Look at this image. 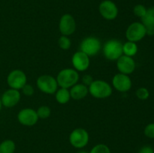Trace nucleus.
Here are the masks:
<instances>
[{"mask_svg":"<svg viewBox=\"0 0 154 153\" xmlns=\"http://www.w3.org/2000/svg\"><path fill=\"white\" fill-rule=\"evenodd\" d=\"M138 52V46L135 42L129 41L126 42L123 44V53L127 56L132 57L135 56Z\"/></svg>","mask_w":154,"mask_h":153,"instance_id":"nucleus-19","label":"nucleus"},{"mask_svg":"<svg viewBox=\"0 0 154 153\" xmlns=\"http://www.w3.org/2000/svg\"><path fill=\"white\" fill-rule=\"evenodd\" d=\"M37 87L45 94H52L57 91L58 83L56 78L51 75L45 74L39 76L36 81Z\"/></svg>","mask_w":154,"mask_h":153,"instance_id":"nucleus-4","label":"nucleus"},{"mask_svg":"<svg viewBox=\"0 0 154 153\" xmlns=\"http://www.w3.org/2000/svg\"><path fill=\"white\" fill-rule=\"evenodd\" d=\"M16 145L11 140H5L0 143V153H14Z\"/></svg>","mask_w":154,"mask_h":153,"instance_id":"nucleus-20","label":"nucleus"},{"mask_svg":"<svg viewBox=\"0 0 154 153\" xmlns=\"http://www.w3.org/2000/svg\"><path fill=\"white\" fill-rule=\"evenodd\" d=\"M89 92L96 98H106L112 94V87L106 81L96 80L89 86Z\"/></svg>","mask_w":154,"mask_h":153,"instance_id":"nucleus-2","label":"nucleus"},{"mask_svg":"<svg viewBox=\"0 0 154 153\" xmlns=\"http://www.w3.org/2000/svg\"><path fill=\"white\" fill-rule=\"evenodd\" d=\"M0 62H1V61H0Z\"/></svg>","mask_w":154,"mask_h":153,"instance_id":"nucleus-32","label":"nucleus"},{"mask_svg":"<svg viewBox=\"0 0 154 153\" xmlns=\"http://www.w3.org/2000/svg\"><path fill=\"white\" fill-rule=\"evenodd\" d=\"M103 54L107 59L117 61L123 55V44L115 39L108 40L103 46Z\"/></svg>","mask_w":154,"mask_h":153,"instance_id":"nucleus-3","label":"nucleus"},{"mask_svg":"<svg viewBox=\"0 0 154 153\" xmlns=\"http://www.w3.org/2000/svg\"><path fill=\"white\" fill-rule=\"evenodd\" d=\"M72 62L77 71H84L90 67V56L82 51H78L72 56Z\"/></svg>","mask_w":154,"mask_h":153,"instance_id":"nucleus-15","label":"nucleus"},{"mask_svg":"<svg viewBox=\"0 0 154 153\" xmlns=\"http://www.w3.org/2000/svg\"><path fill=\"white\" fill-rule=\"evenodd\" d=\"M59 28L63 35L69 36L76 30V22L73 16L69 14L63 15L60 18Z\"/></svg>","mask_w":154,"mask_h":153,"instance_id":"nucleus-11","label":"nucleus"},{"mask_svg":"<svg viewBox=\"0 0 154 153\" xmlns=\"http://www.w3.org/2000/svg\"><path fill=\"white\" fill-rule=\"evenodd\" d=\"M23 93L24 95L26 96H32L35 92V89L33 86L30 84H26L22 88Z\"/></svg>","mask_w":154,"mask_h":153,"instance_id":"nucleus-27","label":"nucleus"},{"mask_svg":"<svg viewBox=\"0 0 154 153\" xmlns=\"http://www.w3.org/2000/svg\"><path fill=\"white\" fill-rule=\"evenodd\" d=\"M20 98L21 96L19 90L10 88L6 90L2 95V104L7 108L14 107L19 103Z\"/></svg>","mask_w":154,"mask_h":153,"instance_id":"nucleus-14","label":"nucleus"},{"mask_svg":"<svg viewBox=\"0 0 154 153\" xmlns=\"http://www.w3.org/2000/svg\"><path fill=\"white\" fill-rule=\"evenodd\" d=\"M146 12H147V8L143 4H137L133 8L134 14L136 16H138V17L142 18L145 15Z\"/></svg>","mask_w":154,"mask_h":153,"instance_id":"nucleus-25","label":"nucleus"},{"mask_svg":"<svg viewBox=\"0 0 154 153\" xmlns=\"http://www.w3.org/2000/svg\"><path fill=\"white\" fill-rule=\"evenodd\" d=\"M144 133L147 137L150 139H154V122L150 123L146 126Z\"/></svg>","mask_w":154,"mask_h":153,"instance_id":"nucleus-26","label":"nucleus"},{"mask_svg":"<svg viewBox=\"0 0 154 153\" xmlns=\"http://www.w3.org/2000/svg\"><path fill=\"white\" fill-rule=\"evenodd\" d=\"M93 80H93V76L90 74H85L82 78L83 84H84V85L87 86H89L93 82Z\"/></svg>","mask_w":154,"mask_h":153,"instance_id":"nucleus-28","label":"nucleus"},{"mask_svg":"<svg viewBox=\"0 0 154 153\" xmlns=\"http://www.w3.org/2000/svg\"><path fill=\"white\" fill-rule=\"evenodd\" d=\"M138 153H154V150L150 146H144L141 148Z\"/></svg>","mask_w":154,"mask_h":153,"instance_id":"nucleus-29","label":"nucleus"},{"mask_svg":"<svg viewBox=\"0 0 154 153\" xmlns=\"http://www.w3.org/2000/svg\"><path fill=\"white\" fill-rule=\"evenodd\" d=\"M18 122L21 124L27 127H31L35 125L39 119L38 117L37 112L31 108H25L18 112Z\"/></svg>","mask_w":154,"mask_h":153,"instance_id":"nucleus-10","label":"nucleus"},{"mask_svg":"<svg viewBox=\"0 0 154 153\" xmlns=\"http://www.w3.org/2000/svg\"><path fill=\"white\" fill-rule=\"evenodd\" d=\"M90 140L89 133L84 128H76L69 135L71 145L76 148H82L88 144Z\"/></svg>","mask_w":154,"mask_h":153,"instance_id":"nucleus-6","label":"nucleus"},{"mask_svg":"<svg viewBox=\"0 0 154 153\" xmlns=\"http://www.w3.org/2000/svg\"><path fill=\"white\" fill-rule=\"evenodd\" d=\"M117 68L120 73L129 75L135 70L136 64L132 57L123 55L117 60Z\"/></svg>","mask_w":154,"mask_h":153,"instance_id":"nucleus-13","label":"nucleus"},{"mask_svg":"<svg viewBox=\"0 0 154 153\" xmlns=\"http://www.w3.org/2000/svg\"><path fill=\"white\" fill-rule=\"evenodd\" d=\"M136 96L138 99L140 100H147L150 96V92H149L148 89L144 87H141L138 88L136 91Z\"/></svg>","mask_w":154,"mask_h":153,"instance_id":"nucleus-24","label":"nucleus"},{"mask_svg":"<svg viewBox=\"0 0 154 153\" xmlns=\"http://www.w3.org/2000/svg\"><path fill=\"white\" fill-rule=\"evenodd\" d=\"M55 93L56 100L60 104H66L70 100L71 95L69 88H60Z\"/></svg>","mask_w":154,"mask_h":153,"instance_id":"nucleus-18","label":"nucleus"},{"mask_svg":"<svg viewBox=\"0 0 154 153\" xmlns=\"http://www.w3.org/2000/svg\"><path fill=\"white\" fill-rule=\"evenodd\" d=\"M89 153H111V150L108 146L101 143L93 147Z\"/></svg>","mask_w":154,"mask_h":153,"instance_id":"nucleus-23","label":"nucleus"},{"mask_svg":"<svg viewBox=\"0 0 154 153\" xmlns=\"http://www.w3.org/2000/svg\"><path fill=\"white\" fill-rule=\"evenodd\" d=\"M36 112H37V115L38 118H41V119H46V118H48L51 116V110L48 106H41L37 110Z\"/></svg>","mask_w":154,"mask_h":153,"instance_id":"nucleus-21","label":"nucleus"},{"mask_svg":"<svg viewBox=\"0 0 154 153\" xmlns=\"http://www.w3.org/2000/svg\"><path fill=\"white\" fill-rule=\"evenodd\" d=\"M27 77L26 74L20 69L11 70L7 76V82L11 88L20 90L26 84Z\"/></svg>","mask_w":154,"mask_h":153,"instance_id":"nucleus-8","label":"nucleus"},{"mask_svg":"<svg viewBox=\"0 0 154 153\" xmlns=\"http://www.w3.org/2000/svg\"><path fill=\"white\" fill-rule=\"evenodd\" d=\"M58 44L61 49L66 50H69L71 47L72 42H71V40L69 38L68 36L62 35L58 40Z\"/></svg>","mask_w":154,"mask_h":153,"instance_id":"nucleus-22","label":"nucleus"},{"mask_svg":"<svg viewBox=\"0 0 154 153\" xmlns=\"http://www.w3.org/2000/svg\"><path fill=\"white\" fill-rule=\"evenodd\" d=\"M102 49V44L96 37H87L82 40L80 45V50L88 56L97 55Z\"/></svg>","mask_w":154,"mask_h":153,"instance_id":"nucleus-7","label":"nucleus"},{"mask_svg":"<svg viewBox=\"0 0 154 153\" xmlns=\"http://www.w3.org/2000/svg\"><path fill=\"white\" fill-rule=\"evenodd\" d=\"M78 153H88V152L86 151H79Z\"/></svg>","mask_w":154,"mask_h":153,"instance_id":"nucleus-30","label":"nucleus"},{"mask_svg":"<svg viewBox=\"0 0 154 153\" xmlns=\"http://www.w3.org/2000/svg\"><path fill=\"white\" fill-rule=\"evenodd\" d=\"M2 104L1 98H0V111H1V110H2Z\"/></svg>","mask_w":154,"mask_h":153,"instance_id":"nucleus-31","label":"nucleus"},{"mask_svg":"<svg viewBox=\"0 0 154 153\" xmlns=\"http://www.w3.org/2000/svg\"><path fill=\"white\" fill-rule=\"evenodd\" d=\"M56 79L60 88H70L78 83L79 74L75 69L65 68L59 72Z\"/></svg>","mask_w":154,"mask_h":153,"instance_id":"nucleus-1","label":"nucleus"},{"mask_svg":"<svg viewBox=\"0 0 154 153\" xmlns=\"http://www.w3.org/2000/svg\"><path fill=\"white\" fill-rule=\"evenodd\" d=\"M141 20L145 26L147 35H154V7L147 9L145 15Z\"/></svg>","mask_w":154,"mask_h":153,"instance_id":"nucleus-16","label":"nucleus"},{"mask_svg":"<svg viewBox=\"0 0 154 153\" xmlns=\"http://www.w3.org/2000/svg\"><path fill=\"white\" fill-rule=\"evenodd\" d=\"M112 84L114 88L120 92H126L132 88V80L129 75L118 73L114 75L112 79Z\"/></svg>","mask_w":154,"mask_h":153,"instance_id":"nucleus-12","label":"nucleus"},{"mask_svg":"<svg viewBox=\"0 0 154 153\" xmlns=\"http://www.w3.org/2000/svg\"><path fill=\"white\" fill-rule=\"evenodd\" d=\"M147 35L146 28L142 22H134L128 26L126 31V37L129 41L137 42L142 40Z\"/></svg>","mask_w":154,"mask_h":153,"instance_id":"nucleus-5","label":"nucleus"},{"mask_svg":"<svg viewBox=\"0 0 154 153\" xmlns=\"http://www.w3.org/2000/svg\"><path fill=\"white\" fill-rule=\"evenodd\" d=\"M70 92L71 98L74 100H81L84 98L89 93L88 86L83 83H77L71 88Z\"/></svg>","mask_w":154,"mask_h":153,"instance_id":"nucleus-17","label":"nucleus"},{"mask_svg":"<svg viewBox=\"0 0 154 153\" xmlns=\"http://www.w3.org/2000/svg\"><path fill=\"white\" fill-rule=\"evenodd\" d=\"M101 16L107 20H113L118 15L119 10L117 4L111 0H104L99 6Z\"/></svg>","mask_w":154,"mask_h":153,"instance_id":"nucleus-9","label":"nucleus"}]
</instances>
